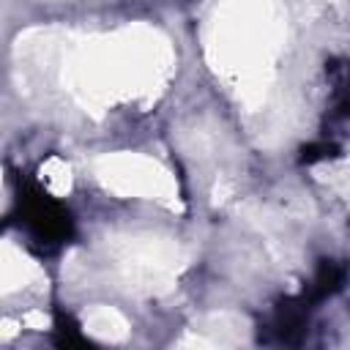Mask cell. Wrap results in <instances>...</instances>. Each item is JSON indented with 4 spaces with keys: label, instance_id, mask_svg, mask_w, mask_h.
I'll list each match as a JSON object with an SVG mask.
<instances>
[{
    "label": "cell",
    "instance_id": "1",
    "mask_svg": "<svg viewBox=\"0 0 350 350\" xmlns=\"http://www.w3.org/2000/svg\"><path fill=\"white\" fill-rule=\"evenodd\" d=\"M19 211H22L25 227L41 243H63L74 232L68 211L57 200H52L41 186H36L30 180L19 191Z\"/></svg>",
    "mask_w": 350,
    "mask_h": 350
},
{
    "label": "cell",
    "instance_id": "2",
    "mask_svg": "<svg viewBox=\"0 0 350 350\" xmlns=\"http://www.w3.org/2000/svg\"><path fill=\"white\" fill-rule=\"evenodd\" d=\"M309 301L304 295L298 298H284L276 304V312L271 317V331L279 342L284 345H295L301 342L304 331H306V320H309Z\"/></svg>",
    "mask_w": 350,
    "mask_h": 350
},
{
    "label": "cell",
    "instance_id": "3",
    "mask_svg": "<svg viewBox=\"0 0 350 350\" xmlns=\"http://www.w3.org/2000/svg\"><path fill=\"white\" fill-rule=\"evenodd\" d=\"M345 276H347V268H345L342 262H336V260H320L312 284L304 290V298H306L309 304L325 301L328 295H334V293L345 284Z\"/></svg>",
    "mask_w": 350,
    "mask_h": 350
},
{
    "label": "cell",
    "instance_id": "4",
    "mask_svg": "<svg viewBox=\"0 0 350 350\" xmlns=\"http://www.w3.org/2000/svg\"><path fill=\"white\" fill-rule=\"evenodd\" d=\"M55 345H60V347H85L88 345L79 325L66 312H55Z\"/></svg>",
    "mask_w": 350,
    "mask_h": 350
},
{
    "label": "cell",
    "instance_id": "5",
    "mask_svg": "<svg viewBox=\"0 0 350 350\" xmlns=\"http://www.w3.org/2000/svg\"><path fill=\"white\" fill-rule=\"evenodd\" d=\"M336 153H339V148L334 142H309L301 148V164H314V161L331 159Z\"/></svg>",
    "mask_w": 350,
    "mask_h": 350
},
{
    "label": "cell",
    "instance_id": "6",
    "mask_svg": "<svg viewBox=\"0 0 350 350\" xmlns=\"http://www.w3.org/2000/svg\"><path fill=\"white\" fill-rule=\"evenodd\" d=\"M336 115H342V118L350 115V82L342 88V96L336 98Z\"/></svg>",
    "mask_w": 350,
    "mask_h": 350
}]
</instances>
